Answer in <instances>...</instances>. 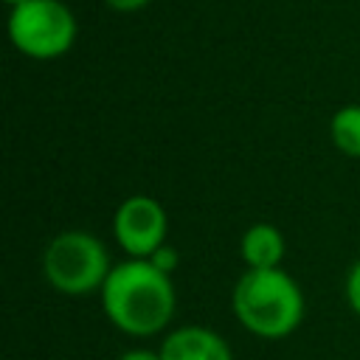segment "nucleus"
<instances>
[{"instance_id": "1", "label": "nucleus", "mask_w": 360, "mask_h": 360, "mask_svg": "<svg viewBox=\"0 0 360 360\" xmlns=\"http://www.w3.org/2000/svg\"><path fill=\"white\" fill-rule=\"evenodd\" d=\"M177 307L172 276L149 259H127L115 264L101 287V309L107 321L132 338H149L166 329Z\"/></svg>"}, {"instance_id": "13", "label": "nucleus", "mask_w": 360, "mask_h": 360, "mask_svg": "<svg viewBox=\"0 0 360 360\" xmlns=\"http://www.w3.org/2000/svg\"><path fill=\"white\" fill-rule=\"evenodd\" d=\"M8 6H20V3H25V0H6Z\"/></svg>"}, {"instance_id": "7", "label": "nucleus", "mask_w": 360, "mask_h": 360, "mask_svg": "<svg viewBox=\"0 0 360 360\" xmlns=\"http://www.w3.org/2000/svg\"><path fill=\"white\" fill-rule=\"evenodd\" d=\"M284 236L270 222H253L239 239V256L248 270H273L284 259Z\"/></svg>"}, {"instance_id": "8", "label": "nucleus", "mask_w": 360, "mask_h": 360, "mask_svg": "<svg viewBox=\"0 0 360 360\" xmlns=\"http://www.w3.org/2000/svg\"><path fill=\"white\" fill-rule=\"evenodd\" d=\"M329 138L346 158H360V104H346L332 115Z\"/></svg>"}, {"instance_id": "9", "label": "nucleus", "mask_w": 360, "mask_h": 360, "mask_svg": "<svg viewBox=\"0 0 360 360\" xmlns=\"http://www.w3.org/2000/svg\"><path fill=\"white\" fill-rule=\"evenodd\" d=\"M346 301L354 309V315H360V262H354L346 276Z\"/></svg>"}, {"instance_id": "10", "label": "nucleus", "mask_w": 360, "mask_h": 360, "mask_svg": "<svg viewBox=\"0 0 360 360\" xmlns=\"http://www.w3.org/2000/svg\"><path fill=\"white\" fill-rule=\"evenodd\" d=\"M149 262L158 267V270H163V273H169L172 276V270L177 267V262H180V256H177V250L174 248H169V245H163V248H158L152 256H149Z\"/></svg>"}, {"instance_id": "11", "label": "nucleus", "mask_w": 360, "mask_h": 360, "mask_svg": "<svg viewBox=\"0 0 360 360\" xmlns=\"http://www.w3.org/2000/svg\"><path fill=\"white\" fill-rule=\"evenodd\" d=\"M118 360H163V357H160V352H152V349H129Z\"/></svg>"}, {"instance_id": "2", "label": "nucleus", "mask_w": 360, "mask_h": 360, "mask_svg": "<svg viewBox=\"0 0 360 360\" xmlns=\"http://www.w3.org/2000/svg\"><path fill=\"white\" fill-rule=\"evenodd\" d=\"M236 321L256 338L281 340L304 321V292L281 267L245 270L231 292Z\"/></svg>"}, {"instance_id": "4", "label": "nucleus", "mask_w": 360, "mask_h": 360, "mask_svg": "<svg viewBox=\"0 0 360 360\" xmlns=\"http://www.w3.org/2000/svg\"><path fill=\"white\" fill-rule=\"evenodd\" d=\"M76 17L62 0H25L11 6V45L31 59H56L76 42Z\"/></svg>"}, {"instance_id": "12", "label": "nucleus", "mask_w": 360, "mask_h": 360, "mask_svg": "<svg viewBox=\"0 0 360 360\" xmlns=\"http://www.w3.org/2000/svg\"><path fill=\"white\" fill-rule=\"evenodd\" d=\"M110 8H115V11H138V8H143L149 0H104Z\"/></svg>"}, {"instance_id": "6", "label": "nucleus", "mask_w": 360, "mask_h": 360, "mask_svg": "<svg viewBox=\"0 0 360 360\" xmlns=\"http://www.w3.org/2000/svg\"><path fill=\"white\" fill-rule=\"evenodd\" d=\"M163 360H233L225 338L208 326H180L160 343Z\"/></svg>"}, {"instance_id": "5", "label": "nucleus", "mask_w": 360, "mask_h": 360, "mask_svg": "<svg viewBox=\"0 0 360 360\" xmlns=\"http://www.w3.org/2000/svg\"><path fill=\"white\" fill-rule=\"evenodd\" d=\"M169 217L163 205L149 194L127 197L112 214V233L129 259H149L166 245Z\"/></svg>"}, {"instance_id": "3", "label": "nucleus", "mask_w": 360, "mask_h": 360, "mask_svg": "<svg viewBox=\"0 0 360 360\" xmlns=\"http://www.w3.org/2000/svg\"><path fill=\"white\" fill-rule=\"evenodd\" d=\"M110 253L104 242L87 231L56 233L42 253V276L62 295H90L101 292L110 276Z\"/></svg>"}]
</instances>
